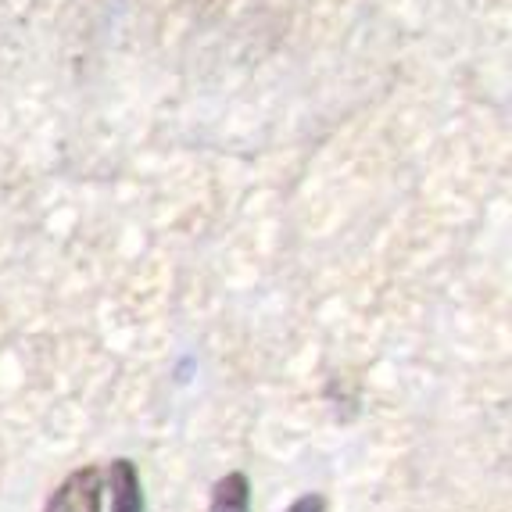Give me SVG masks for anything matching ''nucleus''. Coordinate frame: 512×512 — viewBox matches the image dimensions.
Listing matches in <instances>:
<instances>
[{
	"label": "nucleus",
	"mask_w": 512,
	"mask_h": 512,
	"mask_svg": "<svg viewBox=\"0 0 512 512\" xmlns=\"http://www.w3.org/2000/svg\"><path fill=\"white\" fill-rule=\"evenodd\" d=\"M287 512H326V498L323 495H305V498H298Z\"/></svg>",
	"instance_id": "20e7f679"
},
{
	"label": "nucleus",
	"mask_w": 512,
	"mask_h": 512,
	"mask_svg": "<svg viewBox=\"0 0 512 512\" xmlns=\"http://www.w3.org/2000/svg\"><path fill=\"white\" fill-rule=\"evenodd\" d=\"M47 512H101V473L94 466L76 470L51 495Z\"/></svg>",
	"instance_id": "f257e3e1"
},
{
	"label": "nucleus",
	"mask_w": 512,
	"mask_h": 512,
	"mask_svg": "<svg viewBox=\"0 0 512 512\" xmlns=\"http://www.w3.org/2000/svg\"><path fill=\"white\" fill-rule=\"evenodd\" d=\"M208 512H251V480L244 473H226L212 487Z\"/></svg>",
	"instance_id": "7ed1b4c3"
},
{
	"label": "nucleus",
	"mask_w": 512,
	"mask_h": 512,
	"mask_svg": "<svg viewBox=\"0 0 512 512\" xmlns=\"http://www.w3.org/2000/svg\"><path fill=\"white\" fill-rule=\"evenodd\" d=\"M111 512H144V491H140L137 466L129 459L111 462Z\"/></svg>",
	"instance_id": "f03ea898"
}]
</instances>
